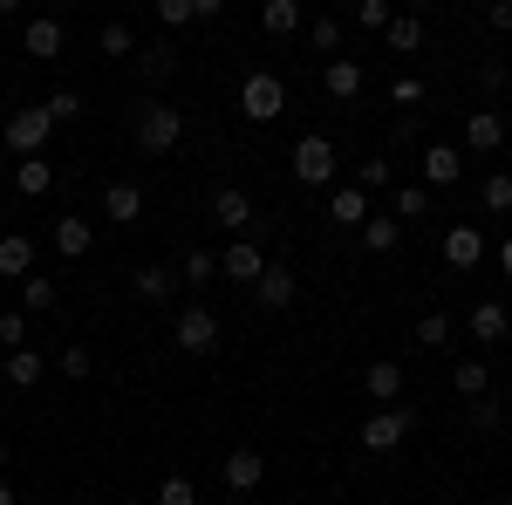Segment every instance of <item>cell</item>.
Segmentation results:
<instances>
[{"label":"cell","instance_id":"6da1fadb","mask_svg":"<svg viewBox=\"0 0 512 505\" xmlns=\"http://www.w3.org/2000/svg\"><path fill=\"white\" fill-rule=\"evenodd\" d=\"M280 110H287V82L274 69H253V76L239 82V117L246 123H274Z\"/></svg>","mask_w":512,"mask_h":505},{"label":"cell","instance_id":"7a4b0ae2","mask_svg":"<svg viewBox=\"0 0 512 505\" xmlns=\"http://www.w3.org/2000/svg\"><path fill=\"white\" fill-rule=\"evenodd\" d=\"M178 137H185V110H171V103H144L137 110V151L164 157Z\"/></svg>","mask_w":512,"mask_h":505},{"label":"cell","instance_id":"3957f363","mask_svg":"<svg viewBox=\"0 0 512 505\" xmlns=\"http://www.w3.org/2000/svg\"><path fill=\"white\" fill-rule=\"evenodd\" d=\"M171 342H178L185 355H212L219 349V314L205 308V301H185L178 321H171Z\"/></svg>","mask_w":512,"mask_h":505},{"label":"cell","instance_id":"277c9868","mask_svg":"<svg viewBox=\"0 0 512 505\" xmlns=\"http://www.w3.org/2000/svg\"><path fill=\"white\" fill-rule=\"evenodd\" d=\"M328 178H335V137H301V144H294V185H308V192H321V185H328Z\"/></svg>","mask_w":512,"mask_h":505},{"label":"cell","instance_id":"5b68a950","mask_svg":"<svg viewBox=\"0 0 512 505\" xmlns=\"http://www.w3.org/2000/svg\"><path fill=\"white\" fill-rule=\"evenodd\" d=\"M48 130H55V117H48L41 103H21V110L7 117V144H14V157H41Z\"/></svg>","mask_w":512,"mask_h":505},{"label":"cell","instance_id":"8992f818","mask_svg":"<svg viewBox=\"0 0 512 505\" xmlns=\"http://www.w3.org/2000/svg\"><path fill=\"white\" fill-rule=\"evenodd\" d=\"M410 437V403H383L376 417H362V451H396Z\"/></svg>","mask_w":512,"mask_h":505},{"label":"cell","instance_id":"52a82bcc","mask_svg":"<svg viewBox=\"0 0 512 505\" xmlns=\"http://www.w3.org/2000/svg\"><path fill=\"white\" fill-rule=\"evenodd\" d=\"M219 273H226V280H239V287H253V280L267 273V253H260L246 233H233V246L219 253Z\"/></svg>","mask_w":512,"mask_h":505},{"label":"cell","instance_id":"ba28073f","mask_svg":"<svg viewBox=\"0 0 512 505\" xmlns=\"http://www.w3.org/2000/svg\"><path fill=\"white\" fill-rule=\"evenodd\" d=\"M458 178H465V151L458 144H424V185L431 192H451Z\"/></svg>","mask_w":512,"mask_h":505},{"label":"cell","instance_id":"9c48e42d","mask_svg":"<svg viewBox=\"0 0 512 505\" xmlns=\"http://www.w3.org/2000/svg\"><path fill=\"white\" fill-rule=\"evenodd\" d=\"M437 253H444V267H451V273H472L478 260H485V233H478V226H451Z\"/></svg>","mask_w":512,"mask_h":505},{"label":"cell","instance_id":"30bf717a","mask_svg":"<svg viewBox=\"0 0 512 505\" xmlns=\"http://www.w3.org/2000/svg\"><path fill=\"white\" fill-rule=\"evenodd\" d=\"M219 478H226V492H260V485H267V458H260V451H233V458L219 465Z\"/></svg>","mask_w":512,"mask_h":505},{"label":"cell","instance_id":"8fae6325","mask_svg":"<svg viewBox=\"0 0 512 505\" xmlns=\"http://www.w3.org/2000/svg\"><path fill=\"white\" fill-rule=\"evenodd\" d=\"M294 287H301V280H294V267L267 260V273L253 280V301H260V308H287V301H294Z\"/></svg>","mask_w":512,"mask_h":505},{"label":"cell","instance_id":"7c38bea8","mask_svg":"<svg viewBox=\"0 0 512 505\" xmlns=\"http://www.w3.org/2000/svg\"><path fill=\"white\" fill-rule=\"evenodd\" d=\"M62 21H48V14H35V21H28V28H21V48H28V55H35V62H55V55H62Z\"/></svg>","mask_w":512,"mask_h":505},{"label":"cell","instance_id":"4fadbf2b","mask_svg":"<svg viewBox=\"0 0 512 505\" xmlns=\"http://www.w3.org/2000/svg\"><path fill=\"white\" fill-rule=\"evenodd\" d=\"M506 144V117L499 110H472L465 117V151H499Z\"/></svg>","mask_w":512,"mask_h":505},{"label":"cell","instance_id":"5bb4252c","mask_svg":"<svg viewBox=\"0 0 512 505\" xmlns=\"http://www.w3.org/2000/svg\"><path fill=\"white\" fill-rule=\"evenodd\" d=\"M472 335L478 342H506L512 335V308L506 301H472Z\"/></svg>","mask_w":512,"mask_h":505},{"label":"cell","instance_id":"9a60e30c","mask_svg":"<svg viewBox=\"0 0 512 505\" xmlns=\"http://www.w3.org/2000/svg\"><path fill=\"white\" fill-rule=\"evenodd\" d=\"M103 219H110V226H137V219H144V192H137V185H110V192H103Z\"/></svg>","mask_w":512,"mask_h":505},{"label":"cell","instance_id":"2e32d148","mask_svg":"<svg viewBox=\"0 0 512 505\" xmlns=\"http://www.w3.org/2000/svg\"><path fill=\"white\" fill-rule=\"evenodd\" d=\"M328 219L349 226V233H362V219H369V192H362V185H342V192L328 198Z\"/></svg>","mask_w":512,"mask_h":505},{"label":"cell","instance_id":"e0dca14e","mask_svg":"<svg viewBox=\"0 0 512 505\" xmlns=\"http://www.w3.org/2000/svg\"><path fill=\"white\" fill-rule=\"evenodd\" d=\"M362 389H369L376 403H403V362H369V369H362Z\"/></svg>","mask_w":512,"mask_h":505},{"label":"cell","instance_id":"ac0fdd59","mask_svg":"<svg viewBox=\"0 0 512 505\" xmlns=\"http://www.w3.org/2000/svg\"><path fill=\"white\" fill-rule=\"evenodd\" d=\"M96 246V226L82 219V212H69V219H55V253H69V260H82Z\"/></svg>","mask_w":512,"mask_h":505},{"label":"cell","instance_id":"d6986e66","mask_svg":"<svg viewBox=\"0 0 512 505\" xmlns=\"http://www.w3.org/2000/svg\"><path fill=\"white\" fill-rule=\"evenodd\" d=\"M0 273H7V280H28V273H35V239L28 233L0 239Z\"/></svg>","mask_w":512,"mask_h":505},{"label":"cell","instance_id":"ffe728a7","mask_svg":"<svg viewBox=\"0 0 512 505\" xmlns=\"http://www.w3.org/2000/svg\"><path fill=\"white\" fill-rule=\"evenodd\" d=\"M383 41H390L396 55H403V62H410V55H417V48H424V41H431V28H424V21H417V14H396L390 28H383Z\"/></svg>","mask_w":512,"mask_h":505},{"label":"cell","instance_id":"44dd1931","mask_svg":"<svg viewBox=\"0 0 512 505\" xmlns=\"http://www.w3.org/2000/svg\"><path fill=\"white\" fill-rule=\"evenodd\" d=\"M212 219H219L226 233H246V226H253V198L246 192H212Z\"/></svg>","mask_w":512,"mask_h":505},{"label":"cell","instance_id":"7402d4cb","mask_svg":"<svg viewBox=\"0 0 512 505\" xmlns=\"http://www.w3.org/2000/svg\"><path fill=\"white\" fill-rule=\"evenodd\" d=\"M321 89H328L335 103H349L355 89H362V62H355V55H335V62H328V76H321Z\"/></svg>","mask_w":512,"mask_h":505},{"label":"cell","instance_id":"603a6c76","mask_svg":"<svg viewBox=\"0 0 512 505\" xmlns=\"http://www.w3.org/2000/svg\"><path fill=\"white\" fill-rule=\"evenodd\" d=\"M396 239H403V219H396V212H369V219H362V246H369V253H390Z\"/></svg>","mask_w":512,"mask_h":505},{"label":"cell","instance_id":"cb8c5ba5","mask_svg":"<svg viewBox=\"0 0 512 505\" xmlns=\"http://www.w3.org/2000/svg\"><path fill=\"white\" fill-rule=\"evenodd\" d=\"M0 369H7V383H14V389H35L41 376H48V362H41L35 349H7V362H0Z\"/></svg>","mask_w":512,"mask_h":505},{"label":"cell","instance_id":"d4e9b609","mask_svg":"<svg viewBox=\"0 0 512 505\" xmlns=\"http://www.w3.org/2000/svg\"><path fill=\"white\" fill-rule=\"evenodd\" d=\"M342 41H349V28H342L335 14H321V21H308V48H315V55H328V62H335V55H342Z\"/></svg>","mask_w":512,"mask_h":505},{"label":"cell","instance_id":"484cf974","mask_svg":"<svg viewBox=\"0 0 512 505\" xmlns=\"http://www.w3.org/2000/svg\"><path fill=\"white\" fill-rule=\"evenodd\" d=\"M260 28H267V35H294V28H301V0H267V7H260Z\"/></svg>","mask_w":512,"mask_h":505},{"label":"cell","instance_id":"4316f807","mask_svg":"<svg viewBox=\"0 0 512 505\" xmlns=\"http://www.w3.org/2000/svg\"><path fill=\"white\" fill-rule=\"evenodd\" d=\"M14 185H21V198H41L48 185H55V171H48L41 157H21V164H14Z\"/></svg>","mask_w":512,"mask_h":505},{"label":"cell","instance_id":"83f0119b","mask_svg":"<svg viewBox=\"0 0 512 505\" xmlns=\"http://www.w3.org/2000/svg\"><path fill=\"white\" fill-rule=\"evenodd\" d=\"M451 389L472 403V396H485V389H492V369H485V362H458V369H451Z\"/></svg>","mask_w":512,"mask_h":505},{"label":"cell","instance_id":"f1b7e54d","mask_svg":"<svg viewBox=\"0 0 512 505\" xmlns=\"http://www.w3.org/2000/svg\"><path fill=\"white\" fill-rule=\"evenodd\" d=\"M55 369H62V376H69V383H89V376H96V355L82 349V342H69V349L55 355Z\"/></svg>","mask_w":512,"mask_h":505},{"label":"cell","instance_id":"f546056e","mask_svg":"<svg viewBox=\"0 0 512 505\" xmlns=\"http://www.w3.org/2000/svg\"><path fill=\"white\" fill-rule=\"evenodd\" d=\"M96 48H103L110 62H123V55L137 48V35H130V21H103V35H96Z\"/></svg>","mask_w":512,"mask_h":505},{"label":"cell","instance_id":"4dcf8cb0","mask_svg":"<svg viewBox=\"0 0 512 505\" xmlns=\"http://www.w3.org/2000/svg\"><path fill=\"white\" fill-rule=\"evenodd\" d=\"M390 205H396V219H424L431 212V185H403Z\"/></svg>","mask_w":512,"mask_h":505},{"label":"cell","instance_id":"1f68e13d","mask_svg":"<svg viewBox=\"0 0 512 505\" xmlns=\"http://www.w3.org/2000/svg\"><path fill=\"white\" fill-rule=\"evenodd\" d=\"M137 294L144 301H171V267H137Z\"/></svg>","mask_w":512,"mask_h":505},{"label":"cell","instance_id":"d6a6232c","mask_svg":"<svg viewBox=\"0 0 512 505\" xmlns=\"http://www.w3.org/2000/svg\"><path fill=\"white\" fill-rule=\"evenodd\" d=\"M478 205H485V212H512V178H506V171H492V178H485Z\"/></svg>","mask_w":512,"mask_h":505},{"label":"cell","instance_id":"836d02e7","mask_svg":"<svg viewBox=\"0 0 512 505\" xmlns=\"http://www.w3.org/2000/svg\"><path fill=\"white\" fill-rule=\"evenodd\" d=\"M158 505H198V485L185 478V471H171V478L158 485Z\"/></svg>","mask_w":512,"mask_h":505},{"label":"cell","instance_id":"e575fe53","mask_svg":"<svg viewBox=\"0 0 512 505\" xmlns=\"http://www.w3.org/2000/svg\"><path fill=\"white\" fill-rule=\"evenodd\" d=\"M417 342H424V349H444V342H451V314H424V321H417Z\"/></svg>","mask_w":512,"mask_h":505},{"label":"cell","instance_id":"d590c367","mask_svg":"<svg viewBox=\"0 0 512 505\" xmlns=\"http://www.w3.org/2000/svg\"><path fill=\"white\" fill-rule=\"evenodd\" d=\"M0 342L7 349H28V314L21 308H0Z\"/></svg>","mask_w":512,"mask_h":505},{"label":"cell","instance_id":"8d00e7d4","mask_svg":"<svg viewBox=\"0 0 512 505\" xmlns=\"http://www.w3.org/2000/svg\"><path fill=\"white\" fill-rule=\"evenodd\" d=\"M212 273H219V253H185V287H205V280H212Z\"/></svg>","mask_w":512,"mask_h":505},{"label":"cell","instance_id":"74e56055","mask_svg":"<svg viewBox=\"0 0 512 505\" xmlns=\"http://www.w3.org/2000/svg\"><path fill=\"white\" fill-rule=\"evenodd\" d=\"M41 110H48V117H55V123L82 117V89H55V96H48V103H41Z\"/></svg>","mask_w":512,"mask_h":505},{"label":"cell","instance_id":"f35d334b","mask_svg":"<svg viewBox=\"0 0 512 505\" xmlns=\"http://www.w3.org/2000/svg\"><path fill=\"white\" fill-rule=\"evenodd\" d=\"M424 89H431V82H417V76H396V82H390L396 110H417V103H424Z\"/></svg>","mask_w":512,"mask_h":505},{"label":"cell","instance_id":"ab89813d","mask_svg":"<svg viewBox=\"0 0 512 505\" xmlns=\"http://www.w3.org/2000/svg\"><path fill=\"white\" fill-rule=\"evenodd\" d=\"M21 301H28V308H55V280L28 273V280H21Z\"/></svg>","mask_w":512,"mask_h":505},{"label":"cell","instance_id":"60d3db41","mask_svg":"<svg viewBox=\"0 0 512 505\" xmlns=\"http://www.w3.org/2000/svg\"><path fill=\"white\" fill-rule=\"evenodd\" d=\"M355 21H362V28H390L396 7H390V0H362V7H355Z\"/></svg>","mask_w":512,"mask_h":505},{"label":"cell","instance_id":"b9f144b4","mask_svg":"<svg viewBox=\"0 0 512 505\" xmlns=\"http://www.w3.org/2000/svg\"><path fill=\"white\" fill-rule=\"evenodd\" d=\"M158 21L164 28H192L198 14H192V0H158Z\"/></svg>","mask_w":512,"mask_h":505},{"label":"cell","instance_id":"7bdbcfd3","mask_svg":"<svg viewBox=\"0 0 512 505\" xmlns=\"http://www.w3.org/2000/svg\"><path fill=\"white\" fill-rule=\"evenodd\" d=\"M499 417H506V403H492V396H472V424H478V430H499Z\"/></svg>","mask_w":512,"mask_h":505},{"label":"cell","instance_id":"ee69618b","mask_svg":"<svg viewBox=\"0 0 512 505\" xmlns=\"http://www.w3.org/2000/svg\"><path fill=\"white\" fill-rule=\"evenodd\" d=\"M383 185H390V157H369L362 164V192H383Z\"/></svg>","mask_w":512,"mask_h":505},{"label":"cell","instance_id":"f6af8a7d","mask_svg":"<svg viewBox=\"0 0 512 505\" xmlns=\"http://www.w3.org/2000/svg\"><path fill=\"white\" fill-rule=\"evenodd\" d=\"M492 28H499V35H512V0H492Z\"/></svg>","mask_w":512,"mask_h":505},{"label":"cell","instance_id":"bcb514c9","mask_svg":"<svg viewBox=\"0 0 512 505\" xmlns=\"http://www.w3.org/2000/svg\"><path fill=\"white\" fill-rule=\"evenodd\" d=\"M492 260H499V273L512 280V239H499V246H492Z\"/></svg>","mask_w":512,"mask_h":505},{"label":"cell","instance_id":"7dc6e473","mask_svg":"<svg viewBox=\"0 0 512 505\" xmlns=\"http://www.w3.org/2000/svg\"><path fill=\"white\" fill-rule=\"evenodd\" d=\"M219 7H226V0H192V14H198V21H212Z\"/></svg>","mask_w":512,"mask_h":505},{"label":"cell","instance_id":"c3c4849f","mask_svg":"<svg viewBox=\"0 0 512 505\" xmlns=\"http://www.w3.org/2000/svg\"><path fill=\"white\" fill-rule=\"evenodd\" d=\"M0 14H21V0H0Z\"/></svg>","mask_w":512,"mask_h":505},{"label":"cell","instance_id":"681fc988","mask_svg":"<svg viewBox=\"0 0 512 505\" xmlns=\"http://www.w3.org/2000/svg\"><path fill=\"white\" fill-rule=\"evenodd\" d=\"M0 505H14V492H7V485H0Z\"/></svg>","mask_w":512,"mask_h":505},{"label":"cell","instance_id":"f907efd6","mask_svg":"<svg viewBox=\"0 0 512 505\" xmlns=\"http://www.w3.org/2000/svg\"><path fill=\"white\" fill-rule=\"evenodd\" d=\"M417 7H431V0H410V14H417Z\"/></svg>","mask_w":512,"mask_h":505},{"label":"cell","instance_id":"816d5d0a","mask_svg":"<svg viewBox=\"0 0 512 505\" xmlns=\"http://www.w3.org/2000/svg\"><path fill=\"white\" fill-rule=\"evenodd\" d=\"M0 465H7V437H0Z\"/></svg>","mask_w":512,"mask_h":505},{"label":"cell","instance_id":"f5cc1de1","mask_svg":"<svg viewBox=\"0 0 512 505\" xmlns=\"http://www.w3.org/2000/svg\"><path fill=\"white\" fill-rule=\"evenodd\" d=\"M506 403H512V383H506Z\"/></svg>","mask_w":512,"mask_h":505},{"label":"cell","instance_id":"db71d44e","mask_svg":"<svg viewBox=\"0 0 512 505\" xmlns=\"http://www.w3.org/2000/svg\"><path fill=\"white\" fill-rule=\"evenodd\" d=\"M499 505H512V499H499Z\"/></svg>","mask_w":512,"mask_h":505}]
</instances>
